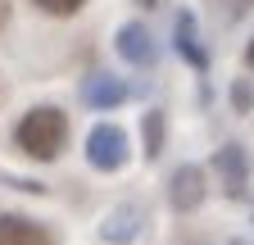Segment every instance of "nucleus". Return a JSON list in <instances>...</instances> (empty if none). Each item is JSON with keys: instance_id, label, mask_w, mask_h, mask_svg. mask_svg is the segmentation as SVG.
I'll list each match as a JSON object with an SVG mask.
<instances>
[{"instance_id": "obj_1", "label": "nucleus", "mask_w": 254, "mask_h": 245, "mask_svg": "<svg viewBox=\"0 0 254 245\" xmlns=\"http://www.w3.org/2000/svg\"><path fill=\"white\" fill-rule=\"evenodd\" d=\"M14 141L32 159H59L64 141H68V118H64V109H55V105H37V109H27L23 122L14 127Z\"/></svg>"}, {"instance_id": "obj_2", "label": "nucleus", "mask_w": 254, "mask_h": 245, "mask_svg": "<svg viewBox=\"0 0 254 245\" xmlns=\"http://www.w3.org/2000/svg\"><path fill=\"white\" fill-rule=\"evenodd\" d=\"M86 159L91 168H100V173H114L127 164V132L118 127V122H100V127H91L86 136Z\"/></svg>"}, {"instance_id": "obj_3", "label": "nucleus", "mask_w": 254, "mask_h": 245, "mask_svg": "<svg viewBox=\"0 0 254 245\" xmlns=\"http://www.w3.org/2000/svg\"><path fill=\"white\" fill-rule=\"evenodd\" d=\"M118 55L127 59V64H136V68H150L159 59V46L145 32V23H123L118 27Z\"/></svg>"}, {"instance_id": "obj_4", "label": "nucleus", "mask_w": 254, "mask_h": 245, "mask_svg": "<svg viewBox=\"0 0 254 245\" xmlns=\"http://www.w3.org/2000/svg\"><path fill=\"white\" fill-rule=\"evenodd\" d=\"M168 200H173V209H182V213L200 209V200H204V173H200L195 164H182V168L173 173V191H168Z\"/></svg>"}, {"instance_id": "obj_5", "label": "nucleus", "mask_w": 254, "mask_h": 245, "mask_svg": "<svg viewBox=\"0 0 254 245\" xmlns=\"http://www.w3.org/2000/svg\"><path fill=\"white\" fill-rule=\"evenodd\" d=\"M0 245H55V236L23 213H0Z\"/></svg>"}, {"instance_id": "obj_6", "label": "nucleus", "mask_w": 254, "mask_h": 245, "mask_svg": "<svg viewBox=\"0 0 254 245\" xmlns=\"http://www.w3.org/2000/svg\"><path fill=\"white\" fill-rule=\"evenodd\" d=\"M136 232H141V209H136V204H118V209H109V218H105V227H100V236L114 241V245L136 241Z\"/></svg>"}, {"instance_id": "obj_7", "label": "nucleus", "mask_w": 254, "mask_h": 245, "mask_svg": "<svg viewBox=\"0 0 254 245\" xmlns=\"http://www.w3.org/2000/svg\"><path fill=\"white\" fill-rule=\"evenodd\" d=\"M177 50H182V59H186L190 68H204L209 64V55H204V46L195 37V14H190V9L177 14Z\"/></svg>"}, {"instance_id": "obj_8", "label": "nucleus", "mask_w": 254, "mask_h": 245, "mask_svg": "<svg viewBox=\"0 0 254 245\" xmlns=\"http://www.w3.org/2000/svg\"><path fill=\"white\" fill-rule=\"evenodd\" d=\"M218 173H222L227 195H245V150L241 145H222L218 150Z\"/></svg>"}, {"instance_id": "obj_9", "label": "nucleus", "mask_w": 254, "mask_h": 245, "mask_svg": "<svg viewBox=\"0 0 254 245\" xmlns=\"http://www.w3.org/2000/svg\"><path fill=\"white\" fill-rule=\"evenodd\" d=\"M82 96H86V105H95V109H114V105L127 100V86H123L118 77H91V82L82 86Z\"/></svg>"}, {"instance_id": "obj_10", "label": "nucleus", "mask_w": 254, "mask_h": 245, "mask_svg": "<svg viewBox=\"0 0 254 245\" xmlns=\"http://www.w3.org/2000/svg\"><path fill=\"white\" fill-rule=\"evenodd\" d=\"M164 132H168L164 114H159V109H150V114L141 118V141H145V155H150V159H159V155H164Z\"/></svg>"}, {"instance_id": "obj_11", "label": "nucleus", "mask_w": 254, "mask_h": 245, "mask_svg": "<svg viewBox=\"0 0 254 245\" xmlns=\"http://www.w3.org/2000/svg\"><path fill=\"white\" fill-rule=\"evenodd\" d=\"M32 5H37L41 14H55V18H68V14H77L86 0H32Z\"/></svg>"}, {"instance_id": "obj_12", "label": "nucleus", "mask_w": 254, "mask_h": 245, "mask_svg": "<svg viewBox=\"0 0 254 245\" xmlns=\"http://www.w3.org/2000/svg\"><path fill=\"white\" fill-rule=\"evenodd\" d=\"M232 105H236L241 114L254 109V91H250V82H236V86H232Z\"/></svg>"}, {"instance_id": "obj_13", "label": "nucleus", "mask_w": 254, "mask_h": 245, "mask_svg": "<svg viewBox=\"0 0 254 245\" xmlns=\"http://www.w3.org/2000/svg\"><path fill=\"white\" fill-rule=\"evenodd\" d=\"M245 64H250V68H254V41H250V46H245Z\"/></svg>"}, {"instance_id": "obj_14", "label": "nucleus", "mask_w": 254, "mask_h": 245, "mask_svg": "<svg viewBox=\"0 0 254 245\" xmlns=\"http://www.w3.org/2000/svg\"><path fill=\"white\" fill-rule=\"evenodd\" d=\"M245 5H254V0H232V14H236V9H245Z\"/></svg>"}, {"instance_id": "obj_15", "label": "nucleus", "mask_w": 254, "mask_h": 245, "mask_svg": "<svg viewBox=\"0 0 254 245\" xmlns=\"http://www.w3.org/2000/svg\"><path fill=\"white\" fill-rule=\"evenodd\" d=\"M0 23H5V14H0Z\"/></svg>"}, {"instance_id": "obj_16", "label": "nucleus", "mask_w": 254, "mask_h": 245, "mask_svg": "<svg viewBox=\"0 0 254 245\" xmlns=\"http://www.w3.org/2000/svg\"><path fill=\"white\" fill-rule=\"evenodd\" d=\"M232 245H241V241H232Z\"/></svg>"}]
</instances>
